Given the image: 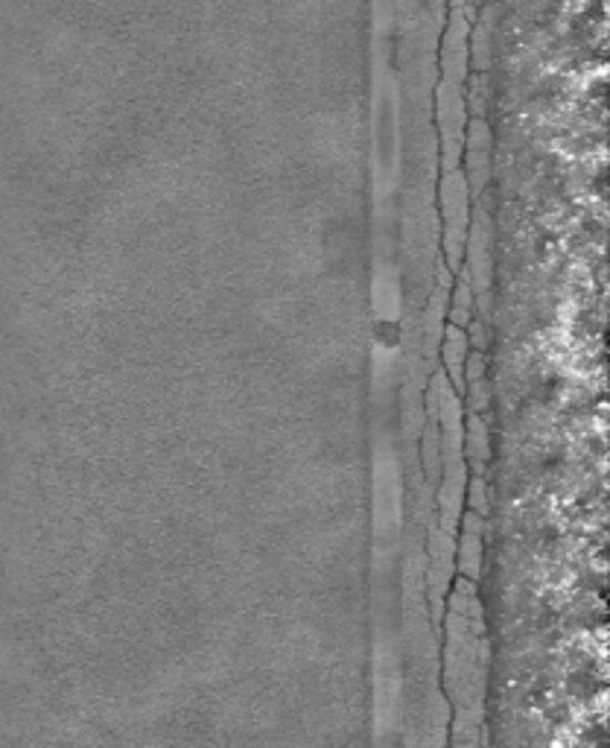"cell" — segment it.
I'll return each mask as SVG.
<instances>
[{
	"instance_id": "obj_1",
	"label": "cell",
	"mask_w": 610,
	"mask_h": 748,
	"mask_svg": "<svg viewBox=\"0 0 610 748\" xmlns=\"http://www.w3.org/2000/svg\"><path fill=\"white\" fill-rule=\"evenodd\" d=\"M474 191L461 168L441 170L438 182V214H441V261L453 272L459 270L465 261V246H468V231L474 223Z\"/></svg>"
},
{
	"instance_id": "obj_2",
	"label": "cell",
	"mask_w": 610,
	"mask_h": 748,
	"mask_svg": "<svg viewBox=\"0 0 610 748\" xmlns=\"http://www.w3.org/2000/svg\"><path fill=\"white\" fill-rule=\"evenodd\" d=\"M436 123L438 144H441V170L459 168L465 129H468V100L465 85L441 80L436 88Z\"/></svg>"
},
{
	"instance_id": "obj_3",
	"label": "cell",
	"mask_w": 610,
	"mask_h": 748,
	"mask_svg": "<svg viewBox=\"0 0 610 748\" xmlns=\"http://www.w3.org/2000/svg\"><path fill=\"white\" fill-rule=\"evenodd\" d=\"M465 257L459 270L468 272L470 287L476 295V316L488 319L491 316V231H488V220L485 214H474V223L468 231V246H465Z\"/></svg>"
},
{
	"instance_id": "obj_4",
	"label": "cell",
	"mask_w": 610,
	"mask_h": 748,
	"mask_svg": "<svg viewBox=\"0 0 610 748\" xmlns=\"http://www.w3.org/2000/svg\"><path fill=\"white\" fill-rule=\"evenodd\" d=\"M491 150H494V135L491 127L485 123V118H470L468 129H465V144H461V159L459 168L468 179L470 191L479 200L491 182Z\"/></svg>"
},
{
	"instance_id": "obj_5",
	"label": "cell",
	"mask_w": 610,
	"mask_h": 748,
	"mask_svg": "<svg viewBox=\"0 0 610 748\" xmlns=\"http://www.w3.org/2000/svg\"><path fill=\"white\" fill-rule=\"evenodd\" d=\"M441 524L429 526V549H427V590L429 608H433V623L441 629L444 623V603H447V588H450V567H453V542Z\"/></svg>"
},
{
	"instance_id": "obj_6",
	"label": "cell",
	"mask_w": 610,
	"mask_h": 748,
	"mask_svg": "<svg viewBox=\"0 0 610 748\" xmlns=\"http://www.w3.org/2000/svg\"><path fill=\"white\" fill-rule=\"evenodd\" d=\"M461 459L470 468V474H485L491 462V427L488 413H468L461 427Z\"/></svg>"
},
{
	"instance_id": "obj_7",
	"label": "cell",
	"mask_w": 610,
	"mask_h": 748,
	"mask_svg": "<svg viewBox=\"0 0 610 748\" xmlns=\"http://www.w3.org/2000/svg\"><path fill=\"white\" fill-rule=\"evenodd\" d=\"M468 59H470L468 24L456 16L450 24H447V32H444V44H441L444 77L441 80H450V82L465 85V80H468Z\"/></svg>"
},
{
	"instance_id": "obj_8",
	"label": "cell",
	"mask_w": 610,
	"mask_h": 748,
	"mask_svg": "<svg viewBox=\"0 0 610 748\" xmlns=\"http://www.w3.org/2000/svg\"><path fill=\"white\" fill-rule=\"evenodd\" d=\"M468 334H465V327L453 325L447 322L441 331V343H438V357H441V372L447 374V381L453 383V390L459 392L465 390V360H468Z\"/></svg>"
},
{
	"instance_id": "obj_9",
	"label": "cell",
	"mask_w": 610,
	"mask_h": 748,
	"mask_svg": "<svg viewBox=\"0 0 610 748\" xmlns=\"http://www.w3.org/2000/svg\"><path fill=\"white\" fill-rule=\"evenodd\" d=\"M418 459H420V468H424V479H427V486L436 488L438 477H441V468H444V451H441V436H438V424L433 415H427V418H424V427H420Z\"/></svg>"
},
{
	"instance_id": "obj_10",
	"label": "cell",
	"mask_w": 610,
	"mask_h": 748,
	"mask_svg": "<svg viewBox=\"0 0 610 748\" xmlns=\"http://www.w3.org/2000/svg\"><path fill=\"white\" fill-rule=\"evenodd\" d=\"M459 538L453 544V565L461 574V579L476 582L482 576V535L476 529H456Z\"/></svg>"
},
{
	"instance_id": "obj_11",
	"label": "cell",
	"mask_w": 610,
	"mask_h": 748,
	"mask_svg": "<svg viewBox=\"0 0 610 748\" xmlns=\"http://www.w3.org/2000/svg\"><path fill=\"white\" fill-rule=\"evenodd\" d=\"M456 275L459 279L453 284V293L447 295V322L465 327L476 316V295L474 287H470L468 272L456 270Z\"/></svg>"
},
{
	"instance_id": "obj_12",
	"label": "cell",
	"mask_w": 610,
	"mask_h": 748,
	"mask_svg": "<svg viewBox=\"0 0 610 748\" xmlns=\"http://www.w3.org/2000/svg\"><path fill=\"white\" fill-rule=\"evenodd\" d=\"M465 509L482 515L485 520L491 515V488H488L485 474H470V479L465 483Z\"/></svg>"
},
{
	"instance_id": "obj_13",
	"label": "cell",
	"mask_w": 610,
	"mask_h": 748,
	"mask_svg": "<svg viewBox=\"0 0 610 748\" xmlns=\"http://www.w3.org/2000/svg\"><path fill=\"white\" fill-rule=\"evenodd\" d=\"M461 406L468 413H488L491 410V386H488V377H476V381L465 383L461 390Z\"/></svg>"
}]
</instances>
